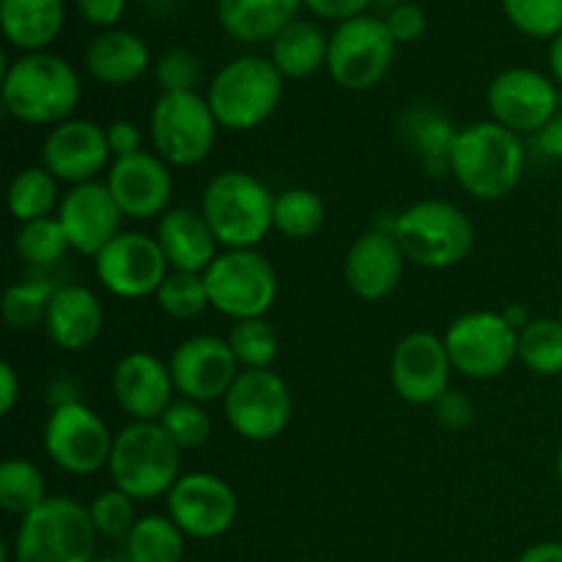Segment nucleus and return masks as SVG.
<instances>
[{"mask_svg": "<svg viewBox=\"0 0 562 562\" xmlns=\"http://www.w3.org/2000/svg\"><path fill=\"white\" fill-rule=\"evenodd\" d=\"M525 165L527 148L521 135L492 119L461 126L450 154V176L477 201L508 198L521 184Z\"/></svg>", "mask_w": 562, "mask_h": 562, "instance_id": "f257e3e1", "label": "nucleus"}, {"mask_svg": "<svg viewBox=\"0 0 562 562\" xmlns=\"http://www.w3.org/2000/svg\"><path fill=\"white\" fill-rule=\"evenodd\" d=\"M82 97L75 66L53 53H25L3 75V108L27 126H58L71 119Z\"/></svg>", "mask_w": 562, "mask_h": 562, "instance_id": "f03ea898", "label": "nucleus"}, {"mask_svg": "<svg viewBox=\"0 0 562 562\" xmlns=\"http://www.w3.org/2000/svg\"><path fill=\"white\" fill-rule=\"evenodd\" d=\"M201 212L223 250H258L274 231V192L245 170H223L203 190Z\"/></svg>", "mask_w": 562, "mask_h": 562, "instance_id": "7ed1b4c3", "label": "nucleus"}, {"mask_svg": "<svg viewBox=\"0 0 562 562\" xmlns=\"http://www.w3.org/2000/svg\"><path fill=\"white\" fill-rule=\"evenodd\" d=\"M181 453L184 450L159 423L132 420L115 434L108 464L110 481L135 503L168 497L181 477Z\"/></svg>", "mask_w": 562, "mask_h": 562, "instance_id": "20e7f679", "label": "nucleus"}, {"mask_svg": "<svg viewBox=\"0 0 562 562\" xmlns=\"http://www.w3.org/2000/svg\"><path fill=\"white\" fill-rule=\"evenodd\" d=\"M285 77L272 58L241 55L225 64L209 82V108L225 132H252L267 124L283 102Z\"/></svg>", "mask_w": 562, "mask_h": 562, "instance_id": "39448f33", "label": "nucleus"}, {"mask_svg": "<svg viewBox=\"0 0 562 562\" xmlns=\"http://www.w3.org/2000/svg\"><path fill=\"white\" fill-rule=\"evenodd\" d=\"M390 231L406 261L434 272L464 263L475 247V225L470 214L450 201L412 203L393 220Z\"/></svg>", "mask_w": 562, "mask_h": 562, "instance_id": "423d86ee", "label": "nucleus"}, {"mask_svg": "<svg viewBox=\"0 0 562 562\" xmlns=\"http://www.w3.org/2000/svg\"><path fill=\"white\" fill-rule=\"evenodd\" d=\"M99 532L88 505L75 497H49L20 519L11 541V562H93Z\"/></svg>", "mask_w": 562, "mask_h": 562, "instance_id": "0eeeda50", "label": "nucleus"}, {"mask_svg": "<svg viewBox=\"0 0 562 562\" xmlns=\"http://www.w3.org/2000/svg\"><path fill=\"white\" fill-rule=\"evenodd\" d=\"M220 124L198 91L159 93L148 115V140L170 168H195L212 157Z\"/></svg>", "mask_w": 562, "mask_h": 562, "instance_id": "6e6552de", "label": "nucleus"}, {"mask_svg": "<svg viewBox=\"0 0 562 562\" xmlns=\"http://www.w3.org/2000/svg\"><path fill=\"white\" fill-rule=\"evenodd\" d=\"M212 311L231 322L261 318L278 302V272L258 250H223L203 272Z\"/></svg>", "mask_w": 562, "mask_h": 562, "instance_id": "1a4fd4ad", "label": "nucleus"}, {"mask_svg": "<svg viewBox=\"0 0 562 562\" xmlns=\"http://www.w3.org/2000/svg\"><path fill=\"white\" fill-rule=\"evenodd\" d=\"M442 338L456 373L475 382L503 376L519 360V329L505 318V313H461L450 322Z\"/></svg>", "mask_w": 562, "mask_h": 562, "instance_id": "9d476101", "label": "nucleus"}, {"mask_svg": "<svg viewBox=\"0 0 562 562\" xmlns=\"http://www.w3.org/2000/svg\"><path fill=\"white\" fill-rule=\"evenodd\" d=\"M395 38L387 22L376 16H355L329 36V77L344 91H371L390 75L395 60Z\"/></svg>", "mask_w": 562, "mask_h": 562, "instance_id": "9b49d317", "label": "nucleus"}, {"mask_svg": "<svg viewBox=\"0 0 562 562\" xmlns=\"http://www.w3.org/2000/svg\"><path fill=\"white\" fill-rule=\"evenodd\" d=\"M113 442L115 434H110L102 415H97L82 401L53 406L44 423V450L66 475L86 477L108 470Z\"/></svg>", "mask_w": 562, "mask_h": 562, "instance_id": "f8f14e48", "label": "nucleus"}, {"mask_svg": "<svg viewBox=\"0 0 562 562\" xmlns=\"http://www.w3.org/2000/svg\"><path fill=\"white\" fill-rule=\"evenodd\" d=\"M223 415L236 437L247 442H272L291 426V387L272 368L241 371L223 398Z\"/></svg>", "mask_w": 562, "mask_h": 562, "instance_id": "ddd939ff", "label": "nucleus"}, {"mask_svg": "<svg viewBox=\"0 0 562 562\" xmlns=\"http://www.w3.org/2000/svg\"><path fill=\"white\" fill-rule=\"evenodd\" d=\"M170 267L157 236L143 231H121L97 258L93 274L119 300H146L157 296Z\"/></svg>", "mask_w": 562, "mask_h": 562, "instance_id": "4468645a", "label": "nucleus"}, {"mask_svg": "<svg viewBox=\"0 0 562 562\" xmlns=\"http://www.w3.org/2000/svg\"><path fill=\"white\" fill-rule=\"evenodd\" d=\"M168 516L187 538L214 541L239 519V497L225 477L214 472H187L165 497Z\"/></svg>", "mask_w": 562, "mask_h": 562, "instance_id": "2eb2a0df", "label": "nucleus"}, {"mask_svg": "<svg viewBox=\"0 0 562 562\" xmlns=\"http://www.w3.org/2000/svg\"><path fill=\"white\" fill-rule=\"evenodd\" d=\"M486 102L492 121L521 137H536L560 113L558 82L525 66L499 71L488 86Z\"/></svg>", "mask_w": 562, "mask_h": 562, "instance_id": "dca6fc26", "label": "nucleus"}, {"mask_svg": "<svg viewBox=\"0 0 562 562\" xmlns=\"http://www.w3.org/2000/svg\"><path fill=\"white\" fill-rule=\"evenodd\" d=\"M453 373L445 338L428 329L404 335L390 357V382L406 404L434 406L450 390Z\"/></svg>", "mask_w": 562, "mask_h": 562, "instance_id": "f3484780", "label": "nucleus"}, {"mask_svg": "<svg viewBox=\"0 0 562 562\" xmlns=\"http://www.w3.org/2000/svg\"><path fill=\"white\" fill-rule=\"evenodd\" d=\"M170 376L179 398L212 404L228 395L231 384L241 373L228 340L217 335H192L170 351Z\"/></svg>", "mask_w": 562, "mask_h": 562, "instance_id": "a211bd4d", "label": "nucleus"}, {"mask_svg": "<svg viewBox=\"0 0 562 562\" xmlns=\"http://www.w3.org/2000/svg\"><path fill=\"white\" fill-rule=\"evenodd\" d=\"M42 165L60 184H88L99 181L113 165L108 146V132L102 124L88 119H69L53 126L42 143Z\"/></svg>", "mask_w": 562, "mask_h": 562, "instance_id": "6ab92c4d", "label": "nucleus"}, {"mask_svg": "<svg viewBox=\"0 0 562 562\" xmlns=\"http://www.w3.org/2000/svg\"><path fill=\"white\" fill-rule=\"evenodd\" d=\"M104 184L119 203L121 214L130 220H154L173 209V173L170 165L154 151L113 159L104 173Z\"/></svg>", "mask_w": 562, "mask_h": 562, "instance_id": "aec40b11", "label": "nucleus"}, {"mask_svg": "<svg viewBox=\"0 0 562 562\" xmlns=\"http://www.w3.org/2000/svg\"><path fill=\"white\" fill-rule=\"evenodd\" d=\"M55 217L71 250L91 258H97L121 234V223L126 220L104 181L69 187Z\"/></svg>", "mask_w": 562, "mask_h": 562, "instance_id": "412c9836", "label": "nucleus"}, {"mask_svg": "<svg viewBox=\"0 0 562 562\" xmlns=\"http://www.w3.org/2000/svg\"><path fill=\"white\" fill-rule=\"evenodd\" d=\"M110 393L130 420L159 423L176 401L170 366L151 351H130L121 357L110 376Z\"/></svg>", "mask_w": 562, "mask_h": 562, "instance_id": "4be33fe9", "label": "nucleus"}, {"mask_svg": "<svg viewBox=\"0 0 562 562\" xmlns=\"http://www.w3.org/2000/svg\"><path fill=\"white\" fill-rule=\"evenodd\" d=\"M406 263L393 231H366L346 250L344 280L357 300L382 302L398 289Z\"/></svg>", "mask_w": 562, "mask_h": 562, "instance_id": "5701e85b", "label": "nucleus"}, {"mask_svg": "<svg viewBox=\"0 0 562 562\" xmlns=\"http://www.w3.org/2000/svg\"><path fill=\"white\" fill-rule=\"evenodd\" d=\"M157 241L173 272L203 274L223 252L201 209L173 206L159 217Z\"/></svg>", "mask_w": 562, "mask_h": 562, "instance_id": "b1692460", "label": "nucleus"}, {"mask_svg": "<svg viewBox=\"0 0 562 562\" xmlns=\"http://www.w3.org/2000/svg\"><path fill=\"white\" fill-rule=\"evenodd\" d=\"M102 327L104 307L88 285L66 283L55 289L47 318H44V333L58 349L71 351V355L91 349L102 335Z\"/></svg>", "mask_w": 562, "mask_h": 562, "instance_id": "393cba45", "label": "nucleus"}, {"mask_svg": "<svg viewBox=\"0 0 562 562\" xmlns=\"http://www.w3.org/2000/svg\"><path fill=\"white\" fill-rule=\"evenodd\" d=\"M148 66H151V53L137 33L110 27L91 38L86 47L88 75L104 86H130L146 75Z\"/></svg>", "mask_w": 562, "mask_h": 562, "instance_id": "a878e982", "label": "nucleus"}, {"mask_svg": "<svg viewBox=\"0 0 562 562\" xmlns=\"http://www.w3.org/2000/svg\"><path fill=\"white\" fill-rule=\"evenodd\" d=\"M302 0H217V20L241 44L274 42L296 22Z\"/></svg>", "mask_w": 562, "mask_h": 562, "instance_id": "bb28decb", "label": "nucleus"}, {"mask_svg": "<svg viewBox=\"0 0 562 562\" xmlns=\"http://www.w3.org/2000/svg\"><path fill=\"white\" fill-rule=\"evenodd\" d=\"M398 132L428 173H450V154L459 137V126L448 115L428 104H415L398 119Z\"/></svg>", "mask_w": 562, "mask_h": 562, "instance_id": "cd10ccee", "label": "nucleus"}, {"mask_svg": "<svg viewBox=\"0 0 562 562\" xmlns=\"http://www.w3.org/2000/svg\"><path fill=\"white\" fill-rule=\"evenodd\" d=\"M66 22L64 0H0L5 38L25 53H44Z\"/></svg>", "mask_w": 562, "mask_h": 562, "instance_id": "c85d7f7f", "label": "nucleus"}, {"mask_svg": "<svg viewBox=\"0 0 562 562\" xmlns=\"http://www.w3.org/2000/svg\"><path fill=\"white\" fill-rule=\"evenodd\" d=\"M329 38L318 25L296 20L272 42V64L285 80H305L327 66Z\"/></svg>", "mask_w": 562, "mask_h": 562, "instance_id": "c756f323", "label": "nucleus"}, {"mask_svg": "<svg viewBox=\"0 0 562 562\" xmlns=\"http://www.w3.org/2000/svg\"><path fill=\"white\" fill-rule=\"evenodd\" d=\"M187 536L168 514H148L137 519L124 541L126 562H184Z\"/></svg>", "mask_w": 562, "mask_h": 562, "instance_id": "7c9ffc66", "label": "nucleus"}, {"mask_svg": "<svg viewBox=\"0 0 562 562\" xmlns=\"http://www.w3.org/2000/svg\"><path fill=\"white\" fill-rule=\"evenodd\" d=\"M60 181L49 173L44 165L22 168L9 184V212L16 223H33V220L53 217L60 206Z\"/></svg>", "mask_w": 562, "mask_h": 562, "instance_id": "2f4dec72", "label": "nucleus"}, {"mask_svg": "<svg viewBox=\"0 0 562 562\" xmlns=\"http://www.w3.org/2000/svg\"><path fill=\"white\" fill-rule=\"evenodd\" d=\"M327 223V203L316 190L289 187L274 195V231L285 239H311Z\"/></svg>", "mask_w": 562, "mask_h": 562, "instance_id": "473e14b6", "label": "nucleus"}, {"mask_svg": "<svg viewBox=\"0 0 562 562\" xmlns=\"http://www.w3.org/2000/svg\"><path fill=\"white\" fill-rule=\"evenodd\" d=\"M47 499V481L33 461L9 459L0 464V505L5 514L25 519Z\"/></svg>", "mask_w": 562, "mask_h": 562, "instance_id": "72a5a7b5", "label": "nucleus"}, {"mask_svg": "<svg viewBox=\"0 0 562 562\" xmlns=\"http://www.w3.org/2000/svg\"><path fill=\"white\" fill-rule=\"evenodd\" d=\"M519 362L538 376L562 373V322L560 318H530L519 329Z\"/></svg>", "mask_w": 562, "mask_h": 562, "instance_id": "f704fd0d", "label": "nucleus"}, {"mask_svg": "<svg viewBox=\"0 0 562 562\" xmlns=\"http://www.w3.org/2000/svg\"><path fill=\"white\" fill-rule=\"evenodd\" d=\"M225 340H228L241 371H267L280 355V335L267 316L234 322Z\"/></svg>", "mask_w": 562, "mask_h": 562, "instance_id": "c9c22d12", "label": "nucleus"}, {"mask_svg": "<svg viewBox=\"0 0 562 562\" xmlns=\"http://www.w3.org/2000/svg\"><path fill=\"white\" fill-rule=\"evenodd\" d=\"M55 289L49 280H25L5 289L3 294V322L14 333H31V329L44 327L49 302H53Z\"/></svg>", "mask_w": 562, "mask_h": 562, "instance_id": "e433bc0d", "label": "nucleus"}, {"mask_svg": "<svg viewBox=\"0 0 562 562\" xmlns=\"http://www.w3.org/2000/svg\"><path fill=\"white\" fill-rule=\"evenodd\" d=\"M154 300H157L159 311L165 316L176 318V322H192V318L203 316L212 307L203 274L173 272V269L168 272L165 283L159 285Z\"/></svg>", "mask_w": 562, "mask_h": 562, "instance_id": "4c0bfd02", "label": "nucleus"}, {"mask_svg": "<svg viewBox=\"0 0 562 562\" xmlns=\"http://www.w3.org/2000/svg\"><path fill=\"white\" fill-rule=\"evenodd\" d=\"M14 250L31 267H53L71 250L58 217L22 223L14 234Z\"/></svg>", "mask_w": 562, "mask_h": 562, "instance_id": "58836bf2", "label": "nucleus"}, {"mask_svg": "<svg viewBox=\"0 0 562 562\" xmlns=\"http://www.w3.org/2000/svg\"><path fill=\"white\" fill-rule=\"evenodd\" d=\"M159 426L165 428V434H168L181 450H198L209 442L214 423L212 415L206 412V404L176 398L173 404L165 409V415L159 417Z\"/></svg>", "mask_w": 562, "mask_h": 562, "instance_id": "ea45409f", "label": "nucleus"}, {"mask_svg": "<svg viewBox=\"0 0 562 562\" xmlns=\"http://www.w3.org/2000/svg\"><path fill=\"white\" fill-rule=\"evenodd\" d=\"M91 510V521L97 527L99 538H113V541H126L132 527L137 525L135 499L124 494L121 488H108V492L97 494L88 505Z\"/></svg>", "mask_w": 562, "mask_h": 562, "instance_id": "a19ab883", "label": "nucleus"}, {"mask_svg": "<svg viewBox=\"0 0 562 562\" xmlns=\"http://www.w3.org/2000/svg\"><path fill=\"white\" fill-rule=\"evenodd\" d=\"M503 9L525 36L554 38L562 33V0H503Z\"/></svg>", "mask_w": 562, "mask_h": 562, "instance_id": "79ce46f5", "label": "nucleus"}, {"mask_svg": "<svg viewBox=\"0 0 562 562\" xmlns=\"http://www.w3.org/2000/svg\"><path fill=\"white\" fill-rule=\"evenodd\" d=\"M154 80L162 93L198 91L203 80V64L192 49L170 47L154 64Z\"/></svg>", "mask_w": 562, "mask_h": 562, "instance_id": "37998d69", "label": "nucleus"}, {"mask_svg": "<svg viewBox=\"0 0 562 562\" xmlns=\"http://www.w3.org/2000/svg\"><path fill=\"white\" fill-rule=\"evenodd\" d=\"M434 415H437L439 426L448 428V431H464L475 420V404L464 393H459V390H448L434 404Z\"/></svg>", "mask_w": 562, "mask_h": 562, "instance_id": "c03bdc74", "label": "nucleus"}, {"mask_svg": "<svg viewBox=\"0 0 562 562\" xmlns=\"http://www.w3.org/2000/svg\"><path fill=\"white\" fill-rule=\"evenodd\" d=\"M384 22H387L390 33H393V38L398 44L417 42V38H423V33H426L428 27L426 11L415 3H404L398 5V9H393Z\"/></svg>", "mask_w": 562, "mask_h": 562, "instance_id": "a18cd8bd", "label": "nucleus"}, {"mask_svg": "<svg viewBox=\"0 0 562 562\" xmlns=\"http://www.w3.org/2000/svg\"><path fill=\"white\" fill-rule=\"evenodd\" d=\"M108 132V146L113 159L132 157V154L143 151V130L130 119H115L104 126Z\"/></svg>", "mask_w": 562, "mask_h": 562, "instance_id": "49530a36", "label": "nucleus"}, {"mask_svg": "<svg viewBox=\"0 0 562 562\" xmlns=\"http://www.w3.org/2000/svg\"><path fill=\"white\" fill-rule=\"evenodd\" d=\"M126 9V0H77V11L97 27H113Z\"/></svg>", "mask_w": 562, "mask_h": 562, "instance_id": "de8ad7c7", "label": "nucleus"}, {"mask_svg": "<svg viewBox=\"0 0 562 562\" xmlns=\"http://www.w3.org/2000/svg\"><path fill=\"white\" fill-rule=\"evenodd\" d=\"M313 14L327 16V20H355L362 16V11L371 5V0H302Z\"/></svg>", "mask_w": 562, "mask_h": 562, "instance_id": "09e8293b", "label": "nucleus"}, {"mask_svg": "<svg viewBox=\"0 0 562 562\" xmlns=\"http://www.w3.org/2000/svg\"><path fill=\"white\" fill-rule=\"evenodd\" d=\"M22 379L11 362H0V415L9 417L14 406L20 404Z\"/></svg>", "mask_w": 562, "mask_h": 562, "instance_id": "8fccbe9b", "label": "nucleus"}, {"mask_svg": "<svg viewBox=\"0 0 562 562\" xmlns=\"http://www.w3.org/2000/svg\"><path fill=\"white\" fill-rule=\"evenodd\" d=\"M536 148L549 159L562 162V110L536 135Z\"/></svg>", "mask_w": 562, "mask_h": 562, "instance_id": "3c124183", "label": "nucleus"}, {"mask_svg": "<svg viewBox=\"0 0 562 562\" xmlns=\"http://www.w3.org/2000/svg\"><path fill=\"white\" fill-rule=\"evenodd\" d=\"M516 562H562V543L560 541H541L532 543L530 549L519 554Z\"/></svg>", "mask_w": 562, "mask_h": 562, "instance_id": "603ef678", "label": "nucleus"}, {"mask_svg": "<svg viewBox=\"0 0 562 562\" xmlns=\"http://www.w3.org/2000/svg\"><path fill=\"white\" fill-rule=\"evenodd\" d=\"M549 71H552V80L562 86V33H558L549 44Z\"/></svg>", "mask_w": 562, "mask_h": 562, "instance_id": "864d4df0", "label": "nucleus"}, {"mask_svg": "<svg viewBox=\"0 0 562 562\" xmlns=\"http://www.w3.org/2000/svg\"><path fill=\"white\" fill-rule=\"evenodd\" d=\"M558 477H560V483H562V448H560V453H558Z\"/></svg>", "mask_w": 562, "mask_h": 562, "instance_id": "5fc2aeb1", "label": "nucleus"}, {"mask_svg": "<svg viewBox=\"0 0 562 562\" xmlns=\"http://www.w3.org/2000/svg\"><path fill=\"white\" fill-rule=\"evenodd\" d=\"M93 562H126V560H115V558H97Z\"/></svg>", "mask_w": 562, "mask_h": 562, "instance_id": "6e6d98bb", "label": "nucleus"}, {"mask_svg": "<svg viewBox=\"0 0 562 562\" xmlns=\"http://www.w3.org/2000/svg\"><path fill=\"white\" fill-rule=\"evenodd\" d=\"M558 318H560V322H562V305H560V316H558Z\"/></svg>", "mask_w": 562, "mask_h": 562, "instance_id": "4d7b16f0", "label": "nucleus"}]
</instances>
